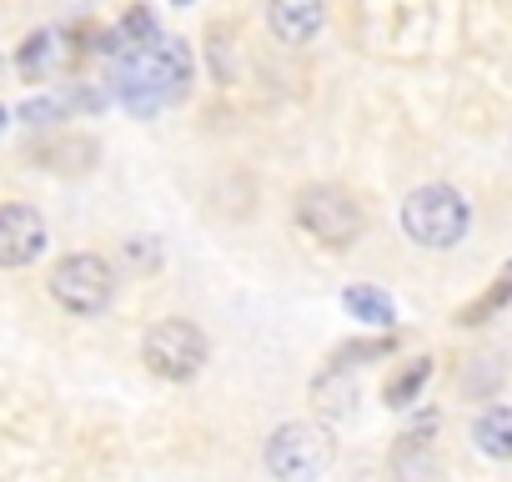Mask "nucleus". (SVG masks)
Listing matches in <instances>:
<instances>
[{
    "label": "nucleus",
    "mask_w": 512,
    "mask_h": 482,
    "mask_svg": "<svg viewBox=\"0 0 512 482\" xmlns=\"http://www.w3.org/2000/svg\"><path fill=\"white\" fill-rule=\"evenodd\" d=\"M267 26L287 46H307L322 31V0H267Z\"/></svg>",
    "instance_id": "obj_9"
},
{
    "label": "nucleus",
    "mask_w": 512,
    "mask_h": 482,
    "mask_svg": "<svg viewBox=\"0 0 512 482\" xmlns=\"http://www.w3.org/2000/svg\"><path fill=\"white\" fill-rule=\"evenodd\" d=\"M467 221H472V211H467L462 191H452V186H417L402 201V231L427 252H452L467 236Z\"/></svg>",
    "instance_id": "obj_2"
},
{
    "label": "nucleus",
    "mask_w": 512,
    "mask_h": 482,
    "mask_svg": "<svg viewBox=\"0 0 512 482\" xmlns=\"http://www.w3.org/2000/svg\"><path fill=\"white\" fill-rule=\"evenodd\" d=\"M0 71H6V61H0Z\"/></svg>",
    "instance_id": "obj_18"
},
{
    "label": "nucleus",
    "mask_w": 512,
    "mask_h": 482,
    "mask_svg": "<svg viewBox=\"0 0 512 482\" xmlns=\"http://www.w3.org/2000/svg\"><path fill=\"white\" fill-rule=\"evenodd\" d=\"M46 252V221L36 206H0V267H26Z\"/></svg>",
    "instance_id": "obj_7"
},
{
    "label": "nucleus",
    "mask_w": 512,
    "mask_h": 482,
    "mask_svg": "<svg viewBox=\"0 0 512 482\" xmlns=\"http://www.w3.org/2000/svg\"><path fill=\"white\" fill-rule=\"evenodd\" d=\"M51 116H61V101H26L21 106V121H31V126H46Z\"/></svg>",
    "instance_id": "obj_14"
},
{
    "label": "nucleus",
    "mask_w": 512,
    "mask_h": 482,
    "mask_svg": "<svg viewBox=\"0 0 512 482\" xmlns=\"http://www.w3.org/2000/svg\"><path fill=\"white\" fill-rule=\"evenodd\" d=\"M267 467L282 482H317L332 467V437L312 422H287L267 437Z\"/></svg>",
    "instance_id": "obj_5"
},
{
    "label": "nucleus",
    "mask_w": 512,
    "mask_h": 482,
    "mask_svg": "<svg viewBox=\"0 0 512 482\" xmlns=\"http://www.w3.org/2000/svg\"><path fill=\"white\" fill-rule=\"evenodd\" d=\"M342 302H347V312H352L357 322H367V327H392V322H397V307H392L382 292H372V287H347Z\"/></svg>",
    "instance_id": "obj_11"
},
{
    "label": "nucleus",
    "mask_w": 512,
    "mask_h": 482,
    "mask_svg": "<svg viewBox=\"0 0 512 482\" xmlns=\"http://www.w3.org/2000/svg\"><path fill=\"white\" fill-rule=\"evenodd\" d=\"M206 332L196 327V322H186V317H166V322H156L151 332H146V342H141V357H146V367L156 372V377H166V382H191L201 367H206Z\"/></svg>",
    "instance_id": "obj_4"
},
{
    "label": "nucleus",
    "mask_w": 512,
    "mask_h": 482,
    "mask_svg": "<svg viewBox=\"0 0 512 482\" xmlns=\"http://www.w3.org/2000/svg\"><path fill=\"white\" fill-rule=\"evenodd\" d=\"M176 6H191V0H176Z\"/></svg>",
    "instance_id": "obj_17"
},
{
    "label": "nucleus",
    "mask_w": 512,
    "mask_h": 482,
    "mask_svg": "<svg viewBox=\"0 0 512 482\" xmlns=\"http://www.w3.org/2000/svg\"><path fill=\"white\" fill-rule=\"evenodd\" d=\"M297 221H302V231H312L322 241V247H352L367 226L362 206L342 186H307L297 196Z\"/></svg>",
    "instance_id": "obj_6"
},
{
    "label": "nucleus",
    "mask_w": 512,
    "mask_h": 482,
    "mask_svg": "<svg viewBox=\"0 0 512 482\" xmlns=\"http://www.w3.org/2000/svg\"><path fill=\"white\" fill-rule=\"evenodd\" d=\"M136 262H161V247H151V236H131V247H126Z\"/></svg>",
    "instance_id": "obj_15"
},
{
    "label": "nucleus",
    "mask_w": 512,
    "mask_h": 482,
    "mask_svg": "<svg viewBox=\"0 0 512 482\" xmlns=\"http://www.w3.org/2000/svg\"><path fill=\"white\" fill-rule=\"evenodd\" d=\"M0 131H6V106H0Z\"/></svg>",
    "instance_id": "obj_16"
},
{
    "label": "nucleus",
    "mask_w": 512,
    "mask_h": 482,
    "mask_svg": "<svg viewBox=\"0 0 512 482\" xmlns=\"http://www.w3.org/2000/svg\"><path fill=\"white\" fill-rule=\"evenodd\" d=\"M71 61H76V41H71L66 31H36V36L21 46L16 71H21L26 81H51V76H61Z\"/></svg>",
    "instance_id": "obj_8"
},
{
    "label": "nucleus",
    "mask_w": 512,
    "mask_h": 482,
    "mask_svg": "<svg viewBox=\"0 0 512 482\" xmlns=\"http://www.w3.org/2000/svg\"><path fill=\"white\" fill-rule=\"evenodd\" d=\"M427 377H432V362H427V357L407 362V367H402V372H397V377L387 382V407H412Z\"/></svg>",
    "instance_id": "obj_12"
},
{
    "label": "nucleus",
    "mask_w": 512,
    "mask_h": 482,
    "mask_svg": "<svg viewBox=\"0 0 512 482\" xmlns=\"http://www.w3.org/2000/svg\"><path fill=\"white\" fill-rule=\"evenodd\" d=\"M51 297H56L66 312H76V317L106 312L111 297H116V272H111V262L96 257V252H71V257H61L56 272H51Z\"/></svg>",
    "instance_id": "obj_3"
},
{
    "label": "nucleus",
    "mask_w": 512,
    "mask_h": 482,
    "mask_svg": "<svg viewBox=\"0 0 512 482\" xmlns=\"http://www.w3.org/2000/svg\"><path fill=\"white\" fill-rule=\"evenodd\" d=\"M472 442H477L482 457L512 462V407H487V412L472 422Z\"/></svg>",
    "instance_id": "obj_10"
},
{
    "label": "nucleus",
    "mask_w": 512,
    "mask_h": 482,
    "mask_svg": "<svg viewBox=\"0 0 512 482\" xmlns=\"http://www.w3.org/2000/svg\"><path fill=\"white\" fill-rule=\"evenodd\" d=\"M186 81H191V46L156 31L151 41L131 46L126 61L116 66V101L131 116H161L186 96Z\"/></svg>",
    "instance_id": "obj_1"
},
{
    "label": "nucleus",
    "mask_w": 512,
    "mask_h": 482,
    "mask_svg": "<svg viewBox=\"0 0 512 482\" xmlns=\"http://www.w3.org/2000/svg\"><path fill=\"white\" fill-rule=\"evenodd\" d=\"M151 36H156V16H151L146 6H136V11L116 26V41H121V46H141V41H151Z\"/></svg>",
    "instance_id": "obj_13"
}]
</instances>
